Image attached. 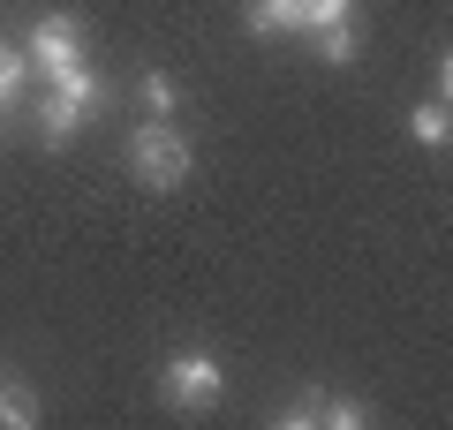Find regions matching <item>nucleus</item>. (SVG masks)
I'll return each mask as SVG.
<instances>
[{
	"label": "nucleus",
	"mask_w": 453,
	"mask_h": 430,
	"mask_svg": "<svg viewBox=\"0 0 453 430\" xmlns=\"http://www.w3.org/2000/svg\"><path fill=\"white\" fill-rule=\"evenodd\" d=\"M46 83H53V91H46V106H38V136H46V143H68L98 106H106V83H98L83 61L76 68H53Z\"/></svg>",
	"instance_id": "obj_1"
},
{
	"label": "nucleus",
	"mask_w": 453,
	"mask_h": 430,
	"mask_svg": "<svg viewBox=\"0 0 453 430\" xmlns=\"http://www.w3.org/2000/svg\"><path fill=\"white\" fill-rule=\"evenodd\" d=\"M189 159H196V151L166 121H151V128L129 136V174L144 181V189H181V181H189Z\"/></svg>",
	"instance_id": "obj_2"
},
{
	"label": "nucleus",
	"mask_w": 453,
	"mask_h": 430,
	"mask_svg": "<svg viewBox=\"0 0 453 430\" xmlns=\"http://www.w3.org/2000/svg\"><path fill=\"white\" fill-rule=\"evenodd\" d=\"M446 136H453V121H446V98H431V106H416V143H431V151H438Z\"/></svg>",
	"instance_id": "obj_9"
},
{
	"label": "nucleus",
	"mask_w": 453,
	"mask_h": 430,
	"mask_svg": "<svg viewBox=\"0 0 453 430\" xmlns=\"http://www.w3.org/2000/svg\"><path fill=\"white\" fill-rule=\"evenodd\" d=\"M23 76H31V53H16L8 38H0V128H8V113L23 106Z\"/></svg>",
	"instance_id": "obj_6"
},
{
	"label": "nucleus",
	"mask_w": 453,
	"mask_h": 430,
	"mask_svg": "<svg viewBox=\"0 0 453 430\" xmlns=\"http://www.w3.org/2000/svg\"><path fill=\"white\" fill-rule=\"evenodd\" d=\"M0 423H8V430H31V423H38V400H31V385L0 378Z\"/></svg>",
	"instance_id": "obj_8"
},
{
	"label": "nucleus",
	"mask_w": 453,
	"mask_h": 430,
	"mask_svg": "<svg viewBox=\"0 0 453 430\" xmlns=\"http://www.w3.org/2000/svg\"><path fill=\"white\" fill-rule=\"evenodd\" d=\"M250 31H257V38L303 31V0H250Z\"/></svg>",
	"instance_id": "obj_7"
},
{
	"label": "nucleus",
	"mask_w": 453,
	"mask_h": 430,
	"mask_svg": "<svg viewBox=\"0 0 453 430\" xmlns=\"http://www.w3.org/2000/svg\"><path fill=\"white\" fill-rule=\"evenodd\" d=\"M318 53H325V61H356V31H348V16L318 23Z\"/></svg>",
	"instance_id": "obj_10"
},
{
	"label": "nucleus",
	"mask_w": 453,
	"mask_h": 430,
	"mask_svg": "<svg viewBox=\"0 0 453 430\" xmlns=\"http://www.w3.org/2000/svg\"><path fill=\"white\" fill-rule=\"evenodd\" d=\"M348 16V0H303V31H318V23H340Z\"/></svg>",
	"instance_id": "obj_12"
},
{
	"label": "nucleus",
	"mask_w": 453,
	"mask_h": 430,
	"mask_svg": "<svg viewBox=\"0 0 453 430\" xmlns=\"http://www.w3.org/2000/svg\"><path fill=\"white\" fill-rule=\"evenodd\" d=\"M136 91H144V106H151V113H174V98H181V91H174V76H159V68H151Z\"/></svg>",
	"instance_id": "obj_11"
},
{
	"label": "nucleus",
	"mask_w": 453,
	"mask_h": 430,
	"mask_svg": "<svg viewBox=\"0 0 453 430\" xmlns=\"http://www.w3.org/2000/svg\"><path fill=\"white\" fill-rule=\"evenodd\" d=\"M280 423H288V430H310V423H325V430H363V423H371V408L348 400V393H310V400H295Z\"/></svg>",
	"instance_id": "obj_5"
},
{
	"label": "nucleus",
	"mask_w": 453,
	"mask_h": 430,
	"mask_svg": "<svg viewBox=\"0 0 453 430\" xmlns=\"http://www.w3.org/2000/svg\"><path fill=\"white\" fill-rule=\"evenodd\" d=\"M83 46H91V23L53 8V16H38V23H31V46H23V53H31L38 76H53V68H76V61H83Z\"/></svg>",
	"instance_id": "obj_3"
},
{
	"label": "nucleus",
	"mask_w": 453,
	"mask_h": 430,
	"mask_svg": "<svg viewBox=\"0 0 453 430\" xmlns=\"http://www.w3.org/2000/svg\"><path fill=\"white\" fill-rule=\"evenodd\" d=\"M219 363H211V355H174V363H166V400H174V408H211V400H219Z\"/></svg>",
	"instance_id": "obj_4"
}]
</instances>
